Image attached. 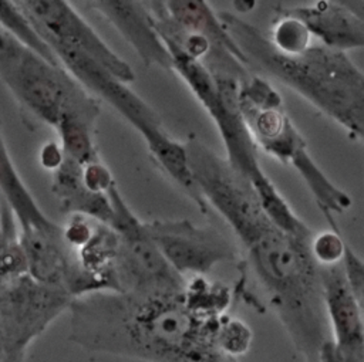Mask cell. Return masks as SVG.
Here are the masks:
<instances>
[{
  "instance_id": "2e32d148",
  "label": "cell",
  "mask_w": 364,
  "mask_h": 362,
  "mask_svg": "<svg viewBox=\"0 0 364 362\" xmlns=\"http://www.w3.org/2000/svg\"><path fill=\"white\" fill-rule=\"evenodd\" d=\"M81 169L82 166L80 163L64 156L55 169L53 190L68 214H81L108 224L112 217L108 193L90 192L82 183Z\"/></svg>"
},
{
  "instance_id": "6da1fadb",
  "label": "cell",
  "mask_w": 364,
  "mask_h": 362,
  "mask_svg": "<svg viewBox=\"0 0 364 362\" xmlns=\"http://www.w3.org/2000/svg\"><path fill=\"white\" fill-rule=\"evenodd\" d=\"M188 162L205 203L216 209L239 241L240 278L233 295L260 312L270 311L301 361L318 362L330 332L320 267L310 251L314 233L299 236L280 229L252 185L209 146H193Z\"/></svg>"
},
{
  "instance_id": "7c38bea8",
  "label": "cell",
  "mask_w": 364,
  "mask_h": 362,
  "mask_svg": "<svg viewBox=\"0 0 364 362\" xmlns=\"http://www.w3.org/2000/svg\"><path fill=\"white\" fill-rule=\"evenodd\" d=\"M363 1H310L303 4H277L274 10L300 20L320 45L340 53L364 45Z\"/></svg>"
},
{
  "instance_id": "5bb4252c",
  "label": "cell",
  "mask_w": 364,
  "mask_h": 362,
  "mask_svg": "<svg viewBox=\"0 0 364 362\" xmlns=\"http://www.w3.org/2000/svg\"><path fill=\"white\" fill-rule=\"evenodd\" d=\"M320 281L330 341L343 351L364 352L363 302L350 290L340 263L320 267Z\"/></svg>"
},
{
  "instance_id": "8992f818",
  "label": "cell",
  "mask_w": 364,
  "mask_h": 362,
  "mask_svg": "<svg viewBox=\"0 0 364 362\" xmlns=\"http://www.w3.org/2000/svg\"><path fill=\"white\" fill-rule=\"evenodd\" d=\"M60 65L92 97L109 104L144 138L151 156L164 172L179 185L195 202L200 193L192 177L185 145L173 139L162 126L159 115L135 94L128 84L119 81L97 61L63 43L46 41Z\"/></svg>"
},
{
  "instance_id": "7402d4cb",
  "label": "cell",
  "mask_w": 364,
  "mask_h": 362,
  "mask_svg": "<svg viewBox=\"0 0 364 362\" xmlns=\"http://www.w3.org/2000/svg\"><path fill=\"white\" fill-rule=\"evenodd\" d=\"M318 362H364V352L343 351L328 339L318 352Z\"/></svg>"
},
{
  "instance_id": "44dd1931",
  "label": "cell",
  "mask_w": 364,
  "mask_h": 362,
  "mask_svg": "<svg viewBox=\"0 0 364 362\" xmlns=\"http://www.w3.org/2000/svg\"><path fill=\"white\" fill-rule=\"evenodd\" d=\"M81 177L84 186L94 193L107 194L108 190L115 186L111 170L101 160L84 165L81 169Z\"/></svg>"
},
{
  "instance_id": "ba28073f",
  "label": "cell",
  "mask_w": 364,
  "mask_h": 362,
  "mask_svg": "<svg viewBox=\"0 0 364 362\" xmlns=\"http://www.w3.org/2000/svg\"><path fill=\"white\" fill-rule=\"evenodd\" d=\"M112 217L108 226L118 236L114 265L115 292L132 295L176 294L185 288L179 275L159 253L146 226L127 204L117 185L108 190Z\"/></svg>"
},
{
  "instance_id": "52a82bcc",
  "label": "cell",
  "mask_w": 364,
  "mask_h": 362,
  "mask_svg": "<svg viewBox=\"0 0 364 362\" xmlns=\"http://www.w3.org/2000/svg\"><path fill=\"white\" fill-rule=\"evenodd\" d=\"M0 71L4 79L43 122L57 126L64 115L94 101L61 65H54L11 38L0 43Z\"/></svg>"
},
{
  "instance_id": "9c48e42d",
  "label": "cell",
  "mask_w": 364,
  "mask_h": 362,
  "mask_svg": "<svg viewBox=\"0 0 364 362\" xmlns=\"http://www.w3.org/2000/svg\"><path fill=\"white\" fill-rule=\"evenodd\" d=\"M4 284L0 292V359L23 361L31 341L68 311L73 298L28 274Z\"/></svg>"
},
{
  "instance_id": "d6986e66",
  "label": "cell",
  "mask_w": 364,
  "mask_h": 362,
  "mask_svg": "<svg viewBox=\"0 0 364 362\" xmlns=\"http://www.w3.org/2000/svg\"><path fill=\"white\" fill-rule=\"evenodd\" d=\"M344 246L346 241L341 238L340 231L326 230L313 234L310 251L318 267H328L341 261Z\"/></svg>"
},
{
  "instance_id": "ffe728a7",
  "label": "cell",
  "mask_w": 364,
  "mask_h": 362,
  "mask_svg": "<svg viewBox=\"0 0 364 362\" xmlns=\"http://www.w3.org/2000/svg\"><path fill=\"white\" fill-rule=\"evenodd\" d=\"M344 278L353 294L363 302L364 295V264L353 248L346 243L344 253L340 261Z\"/></svg>"
},
{
  "instance_id": "ac0fdd59",
  "label": "cell",
  "mask_w": 364,
  "mask_h": 362,
  "mask_svg": "<svg viewBox=\"0 0 364 362\" xmlns=\"http://www.w3.org/2000/svg\"><path fill=\"white\" fill-rule=\"evenodd\" d=\"M267 38L277 51L287 55H296L311 45L313 37L300 20L274 10V18L272 20Z\"/></svg>"
},
{
  "instance_id": "8fae6325",
  "label": "cell",
  "mask_w": 364,
  "mask_h": 362,
  "mask_svg": "<svg viewBox=\"0 0 364 362\" xmlns=\"http://www.w3.org/2000/svg\"><path fill=\"white\" fill-rule=\"evenodd\" d=\"M16 4L44 43H63L97 61L119 81L125 84L135 81V72L131 65L105 44L71 3L60 0H27L17 1Z\"/></svg>"
},
{
  "instance_id": "4fadbf2b",
  "label": "cell",
  "mask_w": 364,
  "mask_h": 362,
  "mask_svg": "<svg viewBox=\"0 0 364 362\" xmlns=\"http://www.w3.org/2000/svg\"><path fill=\"white\" fill-rule=\"evenodd\" d=\"M92 6L128 41L146 68L172 71L171 54L158 34L145 1L100 0Z\"/></svg>"
},
{
  "instance_id": "9a60e30c",
  "label": "cell",
  "mask_w": 364,
  "mask_h": 362,
  "mask_svg": "<svg viewBox=\"0 0 364 362\" xmlns=\"http://www.w3.org/2000/svg\"><path fill=\"white\" fill-rule=\"evenodd\" d=\"M162 4L166 16L178 28L186 33L198 34L210 44V51L203 61L237 60L247 67L243 53L219 20L218 11H213L208 1L171 0L162 1Z\"/></svg>"
},
{
  "instance_id": "277c9868",
  "label": "cell",
  "mask_w": 364,
  "mask_h": 362,
  "mask_svg": "<svg viewBox=\"0 0 364 362\" xmlns=\"http://www.w3.org/2000/svg\"><path fill=\"white\" fill-rule=\"evenodd\" d=\"M175 71L212 118L226 149V162L255 189L267 216L284 231L303 234L309 226L291 210L262 169L255 145L239 109V78L229 74H210L205 65L188 55L172 41L164 40Z\"/></svg>"
},
{
  "instance_id": "e0dca14e",
  "label": "cell",
  "mask_w": 364,
  "mask_h": 362,
  "mask_svg": "<svg viewBox=\"0 0 364 362\" xmlns=\"http://www.w3.org/2000/svg\"><path fill=\"white\" fill-rule=\"evenodd\" d=\"M0 27L7 31V34H11L14 40L23 47L28 48L46 61L54 65H60L51 48L38 35L36 28L31 26L28 18L23 14L16 3L0 1Z\"/></svg>"
},
{
  "instance_id": "7a4b0ae2",
  "label": "cell",
  "mask_w": 364,
  "mask_h": 362,
  "mask_svg": "<svg viewBox=\"0 0 364 362\" xmlns=\"http://www.w3.org/2000/svg\"><path fill=\"white\" fill-rule=\"evenodd\" d=\"M230 298L205 277L176 294L100 291L71 300V342L92 353L139 362H239L220 345Z\"/></svg>"
},
{
  "instance_id": "5b68a950",
  "label": "cell",
  "mask_w": 364,
  "mask_h": 362,
  "mask_svg": "<svg viewBox=\"0 0 364 362\" xmlns=\"http://www.w3.org/2000/svg\"><path fill=\"white\" fill-rule=\"evenodd\" d=\"M237 98L240 115L257 149L291 166L301 176L331 230L338 231L334 216L344 213L351 199L313 160L306 139L287 116L276 88L264 77L250 72L239 81Z\"/></svg>"
},
{
  "instance_id": "30bf717a",
  "label": "cell",
  "mask_w": 364,
  "mask_h": 362,
  "mask_svg": "<svg viewBox=\"0 0 364 362\" xmlns=\"http://www.w3.org/2000/svg\"><path fill=\"white\" fill-rule=\"evenodd\" d=\"M145 226L159 253L183 278L206 277L219 264L239 261L237 244L215 227L186 219L154 220Z\"/></svg>"
},
{
  "instance_id": "3957f363",
  "label": "cell",
  "mask_w": 364,
  "mask_h": 362,
  "mask_svg": "<svg viewBox=\"0 0 364 362\" xmlns=\"http://www.w3.org/2000/svg\"><path fill=\"white\" fill-rule=\"evenodd\" d=\"M218 17L243 53L252 72L279 81L353 138H363L364 74L347 53L311 44L300 54L287 55L277 51L257 27L236 14L218 11Z\"/></svg>"
}]
</instances>
